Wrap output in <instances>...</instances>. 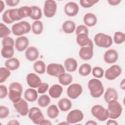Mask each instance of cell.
Listing matches in <instances>:
<instances>
[{"mask_svg":"<svg viewBox=\"0 0 125 125\" xmlns=\"http://www.w3.org/2000/svg\"><path fill=\"white\" fill-rule=\"evenodd\" d=\"M88 89L91 96L97 98L101 97L104 92V87L101 81L97 79L90 80L87 83Z\"/></svg>","mask_w":125,"mask_h":125,"instance_id":"1","label":"cell"},{"mask_svg":"<svg viewBox=\"0 0 125 125\" xmlns=\"http://www.w3.org/2000/svg\"><path fill=\"white\" fill-rule=\"evenodd\" d=\"M23 88L22 85L18 82H13L9 86L8 97L10 100L15 103L21 99Z\"/></svg>","mask_w":125,"mask_h":125,"instance_id":"2","label":"cell"},{"mask_svg":"<svg viewBox=\"0 0 125 125\" xmlns=\"http://www.w3.org/2000/svg\"><path fill=\"white\" fill-rule=\"evenodd\" d=\"M31 29V26L30 23L24 21H22L14 24L11 27L12 33L14 35L19 37L28 33Z\"/></svg>","mask_w":125,"mask_h":125,"instance_id":"3","label":"cell"},{"mask_svg":"<svg viewBox=\"0 0 125 125\" xmlns=\"http://www.w3.org/2000/svg\"><path fill=\"white\" fill-rule=\"evenodd\" d=\"M107 111L108 112V118L112 119L118 118L122 114L123 108L121 104L117 100H112L108 103Z\"/></svg>","mask_w":125,"mask_h":125,"instance_id":"4","label":"cell"},{"mask_svg":"<svg viewBox=\"0 0 125 125\" xmlns=\"http://www.w3.org/2000/svg\"><path fill=\"white\" fill-rule=\"evenodd\" d=\"M94 41L97 46L106 48L111 46L113 43L111 37L103 33L96 34L94 37Z\"/></svg>","mask_w":125,"mask_h":125,"instance_id":"5","label":"cell"},{"mask_svg":"<svg viewBox=\"0 0 125 125\" xmlns=\"http://www.w3.org/2000/svg\"><path fill=\"white\" fill-rule=\"evenodd\" d=\"M92 115L100 121H105L108 118V112L107 109L100 104L93 105L91 109Z\"/></svg>","mask_w":125,"mask_h":125,"instance_id":"6","label":"cell"},{"mask_svg":"<svg viewBox=\"0 0 125 125\" xmlns=\"http://www.w3.org/2000/svg\"><path fill=\"white\" fill-rule=\"evenodd\" d=\"M18 8H12L6 10L2 15V21L6 23L11 24L15 21H18L22 19L18 13Z\"/></svg>","mask_w":125,"mask_h":125,"instance_id":"7","label":"cell"},{"mask_svg":"<svg viewBox=\"0 0 125 125\" xmlns=\"http://www.w3.org/2000/svg\"><path fill=\"white\" fill-rule=\"evenodd\" d=\"M46 72L49 75L58 78L61 74L65 73V68L61 64L51 63L47 65Z\"/></svg>","mask_w":125,"mask_h":125,"instance_id":"8","label":"cell"},{"mask_svg":"<svg viewBox=\"0 0 125 125\" xmlns=\"http://www.w3.org/2000/svg\"><path fill=\"white\" fill-rule=\"evenodd\" d=\"M57 4L53 0H46L45 1L43 7V13L44 16L48 18L55 16L57 11Z\"/></svg>","mask_w":125,"mask_h":125,"instance_id":"9","label":"cell"},{"mask_svg":"<svg viewBox=\"0 0 125 125\" xmlns=\"http://www.w3.org/2000/svg\"><path fill=\"white\" fill-rule=\"evenodd\" d=\"M93 54V45L91 40L87 45L81 47L79 52L80 57L84 61L89 60L92 59Z\"/></svg>","mask_w":125,"mask_h":125,"instance_id":"10","label":"cell"},{"mask_svg":"<svg viewBox=\"0 0 125 125\" xmlns=\"http://www.w3.org/2000/svg\"><path fill=\"white\" fill-rule=\"evenodd\" d=\"M28 116L33 123L40 125L42 121L44 119V116L40 108L37 107H33L29 109Z\"/></svg>","mask_w":125,"mask_h":125,"instance_id":"11","label":"cell"},{"mask_svg":"<svg viewBox=\"0 0 125 125\" xmlns=\"http://www.w3.org/2000/svg\"><path fill=\"white\" fill-rule=\"evenodd\" d=\"M82 86L78 83H74L70 84L66 90L67 95L70 99H76L83 92Z\"/></svg>","mask_w":125,"mask_h":125,"instance_id":"12","label":"cell"},{"mask_svg":"<svg viewBox=\"0 0 125 125\" xmlns=\"http://www.w3.org/2000/svg\"><path fill=\"white\" fill-rule=\"evenodd\" d=\"M122 72V69L121 66L117 64H114L105 70L104 77L108 80H114L121 74Z\"/></svg>","mask_w":125,"mask_h":125,"instance_id":"13","label":"cell"},{"mask_svg":"<svg viewBox=\"0 0 125 125\" xmlns=\"http://www.w3.org/2000/svg\"><path fill=\"white\" fill-rule=\"evenodd\" d=\"M84 117L83 114L79 109H74L67 114L66 117V122L68 124H74L82 121Z\"/></svg>","mask_w":125,"mask_h":125,"instance_id":"14","label":"cell"},{"mask_svg":"<svg viewBox=\"0 0 125 125\" xmlns=\"http://www.w3.org/2000/svg\"><path fill=\"white\" fill-rule=\"evenodd\" d=\"M13 106L17 112L20 115L25 116L28 114L29 111L28 104L25 100L21 98L18 102L13 103Z\"/></svg>","mask_w":125,"mask_h":125,"instance_id":"15","label":"cell"},{"mask_svg":"<svg viewBox=\"0 0 125 125\" xmlns=\"http://www.w3.org/2000/svg\"><path fill=\"white\" fill-rule=\"evenodd\" d=\"M79 7L77 3L73 1L68 2L64 6V12L68 17H74L77 15Z\"/></svg>","mask_w":125,"mask_h":125,"instance_id":"16","label":"cell"},{"mask_svg":"<svg viewBox=\"0 0 125 125\" xmlns=\"http://www.w3.org/2000/svg\"><path fill=\"white\" fill-rule=\"evenodd\" d=\"M118 53L114 49H109L106 50L104 55V61L107 63H115L118 61Z\"/></svg>","mask_w":125,"mask_h":125,"instance_id":"17","label":"cell"},{"mask_svg":"<svg viewBox=\"0 0 125 125\" xmlns=\"http://www.w3.org/2000/svg\"><path fill=\"white\" fill-rule=\"evenodd\" d=\"M26 82L31 88H38L42 83L40 78L35 73H30L26 76Z\"/></svg>","mask_w":125,"mask_h":125,"instance_id":"18","label":"cell"},{"mask_svg":"<svg viewBox=\"0 0 125 125\" xmlns=\"http://www.w3.org/2000/svg\"><path fill=\"white\" fill-rule=\"evenodd\" d=\"M29 44L28 39L24 36H20L16 40L15 47L19 52H22L26 50Z\"/></svg>","mask_w":125,"mask_h":125,"instance_id":"19","label":"cell"},{"mask_svg":"<svg viewBox=\"0 0 125 125\" xmlns=\"http://www.w3.org/2000/svg\"><path fill=\"white\" fill-rule=\"evenodd\" d=\"M25 56L26 58L31 62L36 61L39 57V51L38 49L34 46L28 47L25 50Z\"/></svg>","mask_w":125,"mask_h":125,"instance_id":"20","label":"cell"},{"mask_svg":"<svg viewBox=\"0 0 125 125\" xmlns=\"http://www.w3.org/2000/svg\"><path fill=\"white\" fill-rule=\"evenodd\" d=\"M104 100L106 103L112 100H118V93L116 90L112 87H108L106 89L104 94Z\"/></svg>","mask_w":125,"mask_h":125,"instance_id":"21","label":"cell"},{"mask_svg":"<svg viewBox=\"0 0 125 125\" xmlns=\"http://www.w3.org/2000/svg\"><path fill=\"white\" fill-rule=\"evenodd\" d=\"M64 66L67 71L73 72L75 71L77 68V62L73 58H68L64 62Z\"/></svg>","mask_w":125,"mask_h":125,"instance_id":"22","label":"cell"},{"mask_svg":"<svg viewBox=\"0 0 125 125\" xmlns=\"http://www.w3.org/2000/svg\"><path fill=\"white\" fill-rule=\"evenodd\" d=\"M63 91L62 87L58 84H55L52 85L48 90V93L49 96L54 99H57L59 98Z\"/></svg>","mask_w":125,"mask_h":125,"instance_id":"23","label":"cell"},{"mask_svg":"<svg viewBox=\"0 0 125 125\" xmlns=\"http://www.w3.org/2000/svg\"><path fill=\"white\" fill-rule=\"evenodd\" d=\"M83 21L85 26L92 27L96 25L97 22V18L95 14L92 13L85 14L83 18Z\"/></svg>","mask_w":125,"mask_h":125,"instance_id":"24","label":"cell"},{"mask_svg":"<svg viewBox=\"0 0 125 125\" xmlns=\"http://www.w3.org/2000/svg\"><path fill=\"white\" fill-rule=\"evenodd\" d=\"M38 92L33 88H29L25 90L24 93V98L29 102L35 101L38 97Z\"/></svg>","mask_w":125,"mask_h":125,"instance_id":"25","label":"cell"},{"mask_svg":"<svg viewBox=\"0 0 125 125\" xmlns=\"http://www.w3.org/2000/svg\"><path fill=\"white\" fill-rule=\"evenodd\" d=\"M5 66L11 71L18 69L20 66V61L16 58H11L7 59L5 62Z\"/></svg>","mask_w":125,"mask_h":125,"instance_id":"26","label":"cell"},{"mask_svg":"<svg viewBox=\"0 0 125 125\" xmlns=\"http://www.w3.org/2000/svg\"><path fill=\"white\" fill-rule=\"evenodd\" d=\"M58 105L62 111L66 112L71 108L72 104L71 101L69 99L63 98L59 101Z\"/></svg>","mask_w":125,"mask_h":125,"instance_id":"27","label":"cell"},{"mask_svg":"<svg viewBox=\"0 0 125 125\" xmlns=\"http://www.w3.org/2000/svg\"><path fill=\"white\" fill-rule=\"evenodd\" d=\"M76 29L75 23L71 20L65 21L62 25V30L66 34H71Z\"/></svg>","mask_w":125,"mask_h":125,"instance_id":"28","label":"cell"},{"mask_svg":"<svg viewBox=\"0 0 125 125\" xmlns=\"http://www.w3.org/2000/svg\"><path fill=\"white\" fill-rule=\"evenodd\" d=\"M14 54V46L11 45L2 46L1 49V55L2 57L6 59H10L13 57Z\"/></svg>","mask_w":125,"mask_h":125,"instance_id":"29","label":"cell"},{"mask_svg":"<svg viewBox=\"0 0 125 125\" xmlns=\"http://www.w3.org/2000/svg\"><path fill=\"white\" fill-rule=\"evenodd\" d=\"M88 35L82 33L77 35L76 42L77 44L81 47L87 45L91 40L88 37Z\"/></svg>","mask_w":125,"mask_h":125,"instance_id":"30","label":"cell"},{"mask_svg":"<svg viewBox=\"0 0 125 125\" xmlns=\"http://www.w3.org/2000/svg\"><path fill=\"white\" fill-rule=\"evenodd\" d=\"M33 69L37 73L43 74L46 71L45 63L42 61L38 60L34 63Z\"/></svg>","mask_w":125,"mask_h":125,"instance_id":"31","label":"cell"},{"mask_svg":"<svg viewBox=\"0 0 125 125\" xmlns=\"http://www.w3.org/2000/svg\"><path fill=\"white\" fill-rule=\"evenodd\" d=\"M31 30L35 35H40L42 33L43 30V25L40 20L35 21L32 24Z\"/></svg>","mask_w":125,"mask_h":125,"instance_id":"32","label":"cell"},{"mask_svg":"<svg viewBox=\"0 0 125 125\" xmlns=\"http://www.w3.org/2000/svg\"><path fill=\"white\" fill-rule=\"evenodd\" d=\"M32 13L31 7L28 6H23L18 8V13L21 19L26 17H30Z\"/></svg>","mask_w":125,"mask_h":125,"instance_id":"33","label":"cell"},{"mask_svg":"<svg viewBox=\"0 0 125 125\" xmlns=\"http://www.w3.org/2000/svg\"><path fill=\"white\" fill-rule=\"evenodd\" d=\"M59 83L63 85H69L72 82L73 77L69 73H63L58 77Z\"/></svg>","mask_w":125,"mask_h":125,"instance_id":"34","label":"cell"},{"mask_svg":"<svg viewBox=\"0 0 125 125\" xmlns=\"http://www.w3.org/2000/svg\"><path fill=\"white\" fill-rule=\"evenodd\" d=\"M46 113L48 117L50 119H56L59 114V110L55 104H51L47 109Z\"/></svg>","mask_w":125,"mask_h":125,"instance_id":"35","label":"cell"},{"mask_svg":"<svg viewBox=\"0 0 125 125\" xmlns=\"http://www.w3.org/2000/svg\"><path fill=\"white\" fill-rule=\"evenodd\" d=\"M31 8L32 13L30 18L35 21L41 19L42 17V12L40 7L36 5H33L31 6Z\"/></svg>","mask_w":125,"mask_h":125,"instance_id":"36","label":"cell"},{"mask_svg":"<svg viewBox=\"0 0 125 125\" xmlns=\"http://www.w3.org/2000/svg\"><path fill=\"white\" fill-rule=\"evenodd\" d=\"M92 71L91 65L87 63L82 64L79 68V74L82 76H87Z\"/></svg>","mask_w":125,"mask_h":125,"instance_id":"37","label":"cell"},{"mask_svg":"<svg viewBox=\"0 0 125 125\" xmlns=\"http://www.w3.org/2000/svg\"><path fill=\"white\" fill-rule=\"evenodd\" d=\"M50 103V97L46 94H43L38 99V104L42 107H45L48 105Z\"/></svg>","mask_w":125,"mask_h":125,"instance_id":"38","label":"cell"},{"mask_svg":"<svg viewBox=\"0 0 125 125\" xmlns=\"http://www.w3.org/2000/svg\"><path fill=\"white\" fill-rule=\"evenodd\" d=\"M11 72L6 67H1L0 68V83L4 82L10 76Z\"/></svg>","mask_w":125,"mask_h":125,"instance_id":"39","label":"cell"},{"mask_svg":"<svg viewBox=\"0 0 125 125\" xmlns=\"http://www.w3.org/2000/svg\"><path fill=\"white\" fill-rule=\"evenodd\" d=\"M125 39V36L124 33L120 31L115 32L113 37V41L116 44H122L124 42Z\"/></svg>","mask_w":125,"mask_h":125,"instance_id":"40","label":"cell"},{"mask_svg":"<svg viewBox=\"0 0 125 125\" xmlns=\"http://www.w3.org/2000/svg\"><path fill=\"white\" fill-rule=\"evenodd\" d=\"M11 31L6 25L2 23H0V38L1 39L8 37L10 34Z\"/></svg>","mask_w":125,"mask_h":125,"instance_id":"41","label":"cell"},{"mask_svg":"<svg viewBox=\"0 0 125 125\" xmlns=\"http://www.w3.org/2000/svg\"><path fill=\"white\" fill-rule=\"evenodd\" d=\"M92 74L96 78H101L104 76V70L99 66H95L92 70Z\"/></svg>","mask_w":125,"mask_h":125,"instance_id":"42","label":"cell"},{"mask_svg":"<svg viewBox=\"0 0 125 125\" xmlns=\"http://www.w3.org/2000/svg\"><path fill=\"white\" fill-rule=\"evenodd\" d=\"M98 1V0H80V3L83 7L88 8L93 6Z\"/></svg>","mask_w":125,"mask_h":125,"instance_id":"43","label":"cell"},{"mask_svg":"<svg viewBox=\"0 0 125 125\" xmlns=\"http://www.w3.org/2000/svg\"><path fill=\"white\" fill-rule=\"evenodd\" d=\"M9 114V108L4 105H0V118H6Z\"/></svg>","mask_w":125,"mask_h":125,"instance_id":"44","label":"cell"},{"mask_svg":"<svg viewBox=\"0 0 125 125\" xmlns=\"http://www.w3.org/2000/svg\"><path fill=\"white\" fill-rule=\"evenodd\" d=\"M15 42L13 38L10 37H7L3 38L1 41V43L2 46L5 45H11L14 46L15 45Z\"/></svg>","mask_w":125,"mask_h":125,"instance_id":"45","label":"cell"},{"mask_svg":"<svg viewBox=\"0 0 125 125\" xmlns=\"http://www.w3.org/2000/svg\"><path fill=\"white\" fill-rule=\"evenodd\" d=\"M82 33L88 35V29L86 26L84 25H80L77 26L76 29V34L77 35Z\"/></svg>","mask_w":125,"mask_h":125,"instance_id":"46","label":"cell"},{"mask_svg":"<svg viewBox=\"0 0 125 125\" xmlns=\"http://www.w3.org/2000/svg\"><path fill=\"white\" fill-rule=\"evenodd\" d=\"M49 88V84L46 83H42L38 87L37 92L39 94L45 93Z\"/></svg>","mask_w":125,"mask_h":125,"instance_id":"47","label":"cell"},{"mask_svg":"<svg viewBox=\"0 0 125 125\" xmlns=\"http://www.w3.org/2000/svg\"><path fill=\"white\" fill-rule=\"evenodd\" d=\"M0 99L5 98L7 96V95H8V89L7 87L5 85L1 84L0 85Z\"/></svg>","mask_w":125,"mask_h":125,"instance_id":"48","label":"cell"},{"mask_svg":"<svg viewBox=\"0 0 125 125\" xmlns=\"http://www.w3.org/2000/svg\"><path fill=\"white\" fill-rule=\"evenodd\" d=\"M6 4L10 7H13L17 5L20 2L19 0H6L5 1Z\"/></svg>","mask_w":125,"mask_h":125,"instance_id":"49","label":"cell"},{"mask_svg":"<svg viewBox=\"0 0 125 125\" xmlns=\"http://www.w3.org/2000/svg\"><path fill=\"white\" fill-rule=\"evenodd\" d=\"M107 2L109 4L112 6H116L118 5L121 2V0H107Z\"/></svg>","mask_w":125,"mask_h":125,"instance_id":"50","label":"cell"},{"mask_svg":"<svg viewBox=\"0 0 125 125\" xmlns=\"http://www.w3.org/2000/svg\"><path fill=\"white\" fill-rule=\"evenodd\" d=\"M106 125H118V123L115 120H114V119H111L107 121V122L106 123Z\"/></svg>","mask_w":125,"mask_h":125,"instance_id":"51","label":"cell"},{"mask_svg":"<svg viewBox=\"0 0 125 125\" xmlns=\"http://www.w3.org/2000/svg\"><path fill=\"white\" fill-rule=\"evenodd\" d=\"M40 125H52V123L49 120L44 119L42 121Z\"/></svg>","mask_w":125,"mask_h":125,"instance_id":"52","label":"cell"},{"mask_svg":"<svg viewBox=\"0 0 125 125\" xmlns=\"http://www.w3.org/2000/svg\"><path fill=\"white\" fill-rule=\"evenodd\" d=\"M7 125H20V123L16 120H12L9 121L8 123H7Z\"/></svg>","mask_w":125,"mask_h":125,"instance_id":"53","label":"cell"},{"mask_svg":"<svg viewBox=\"0 0 125 125\" xmlns=\"http://www.w3.org/2000/svg\"><path fill=\"white\" fill-rule=\"evenodd\" d=\"M85 125H97V123L96 122H95L94 121L90 120V121H88L85 123Z\"/></svg>","mask_w":125,"mask_h":125,"instance_id":"54","label":"cell"},{"mask_svg":"<svg viewBox=\"0 0 125 125\" xmlns=\"http://www.w3.org/2000/svg\"><path fill=\"white\" fill-rule=\"evenodd\" d=\"M4 7H5V5H4V2H3L2 0H0V12H2V11H3V10L4 9Z\"/></svg>","mask_w":125,"mask_h":125,"instance_id":"55","label":"cell"},{"mask_svg":"<svg viewBox=\"0 0 125 125\" xmlns=\"http://www.w3.org/2000/svg\"><path fill=\"white\" fill-rule=\"evenodd\" d=\"M124 87H125V82H124V80H123L122 82H121L120 83V87L122 89L124 90Z\"/></svg>","mask_w":125,"mask_h":125,"instance_id":"56","label":"cell"}]
</instances>
